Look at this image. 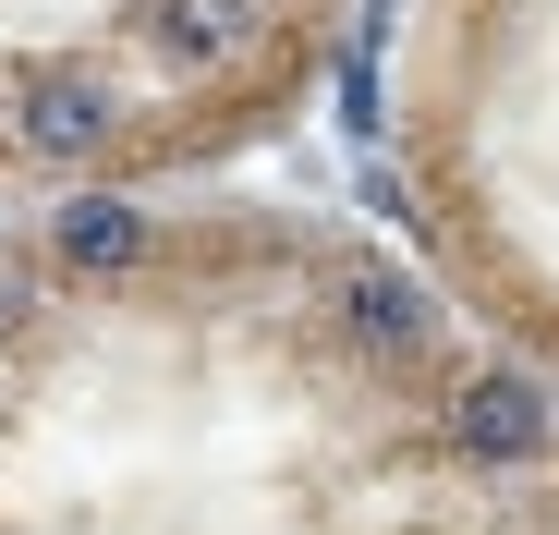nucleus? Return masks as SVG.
Masks as SVG:
<instances>
[{"mask_svg":"<svg viewBox=\"0 0 559 535\" xmlns=\"http://www.w3.org/2000/svg\"><path fill=\"white\" fill-rule=\"evenodd\" d=\"M25 317H37V281H25V268H0V341H13Z\"/></svg>","mask_w":559,"mask_h":535,"instance_id":"nucleus-6","label":"nucleus"},{"mask_svg":"<svg viewBox=\"0 0 559 535\" xmlns=\"http://www.w3.org/2000/svg\"><path fill=\"white\" fill-rule=\"evenodd\" d=\"M255 25H267V0H146V49L158 61H243L255 49Z\"/></svg>","mask_w":559,"mask_h":535,"instance_id":"nucleus-5","label":"nucleus"},{"mask_svg":"<svg viewBox=\"0 0 559 535\" xmlns=\"http://www.w3.org/2000/svg\"><path fill=\"white\" fill-rule=\"evenodd\" d=\"M13 122H25L37 158H85V146H110L122 98H110V73H85V61H37L25 98H13Z\"/></svg>","mask_w":559,"mask_h":535,"instance_id":"nucleus-3","label":"nucleus"},{"mask_svg":"<svg viewBox=\"0 0 559 535\" xmlns=\"http://www.w3.org/2000/svg\"><path fill=\"white\" fill-rule=\"evenodd\" d=\"M146 207L134 195H73L61 219H49V255L73 268V281H122V268H146Z\"/></svg>","mask_w":559,"mask_h":535,"instance_id":"nucleus-4","label":"nucleus"},{"mask_svg":"<svg viewBox=\"0 0 559 535\" xmlns=\"http://www.w3.org/2000/svg\"><path fill=\"white\" fill-rule=\"evenodd\" d=\"M317 305H329V329L365 353V366H414V353H426V329H438V305L402 281L390 255H341L329 281H317Z\"/></svg>","mask_w":559,"mask_h":535,"instance_id":"nucleus-1","label":"nucleus"},{"mask_svg":"<svg viewBox=\"0 0 559 535\" xmlns=\"http://www.w3.org/2000/svg\"><path fill=\"white\" fill-rule=\"evenodd\" d=\"M450 451L462 463H535L547 451V390L523 366H475L450 390Z\"/></svg>","mask_w":559,"mask_h":535,"instance_id":"nucleus-2","label":"nucleus"}]
</instances>
